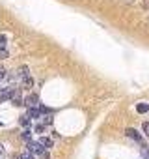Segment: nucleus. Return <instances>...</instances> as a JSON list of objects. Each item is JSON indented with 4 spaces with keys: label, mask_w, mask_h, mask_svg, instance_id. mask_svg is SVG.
Returning a JSON list of instances; mask_svg holds the SVG:
<instances>
[{
    "label": "nucleus",
    "mask_w": 149,
    "mask_h": 159,
    "mask_svg": "<svg viewBox=\"0 0 149 159\" xmlns=\"http://www.w3.org/2000/svg\"><path fill=\"white\" fill-rule=\"evenodd\" d=\"M28 150H30L32 153H37L39 159H49V152L45 150V146H43L41 142H30V144H28Z\"/></svg>",
    "instance_id": "f257e3e1"
},
{
    "label": "nucleus",
    "mask_w": 149,
    "mask_h": 159,
    "mask_svg": "<svg viewBox=\"0 0 149 159\" xmlns=\"http://www.w3.org/2000/svg\"><path fill=\"white\" fill-rule=\"evenodd\" d=\"M21 159H36V157H34V153L28 150V152H23V153H21Z\"/></svg>",
    "instance_id": "9d476101"
},
{
    "label": "nucleus",
    "mask_w": 149,
    "mask_h": 159,
    "mask_svg": "<svg viewBox=\"0 0 149 159\" xmlns=\"http://www.w3.org/2000/svg\"><path fill=\"white\" fill-rule=\"evenodd\" d=\"M4 47H6V38L0 36V49H4Z\"/></svg>",
    "instance_id": "4468645a"
},
{
    "label": "nucleus",
    "mask_w": 149,
    "mask_h": 159,
    "mask_svg": "<svg viewBox=\"0 0 149 159\" xmlns=\"http://www.w3.org/2000/svg\"><path fill=\"white\" fill-rule=\"evenodd\" d=\"M142 155H143V159H149V150L143 148V150H142Z\"/></svg>",
    "instance_id": "2eb2a0df"
},
{
    "label": "nucleus",
    "mask_w": 149,
    "mask_h": 159,
    "mask_svg": "<svg viewBox=\"0 0 149 159\" xmlns=\"http://www.w3.org/2000/svg\"><path fill=\"white\" fill-rule=\"evenodd\" d=\"M11 101H13V105H17V107H19V105H24V99H23L17 92H15V96L11 98Z\"/></svg>",
    "instance_id": "0eeeda50"
},
{
    "label": "nucleus",
    "mask_w": 149,
    "mask_h": 159,
    "mask_svg": "<svg viewBox=\"0 0 149 159\" xmlns=\"http://www.w3.org/2000/svg\"><path fill=\"white\" fill-rule=\"evenodd\" d=\"M136 109H138V112H147V111H149V105H147V103H140Z\"/></svg>",
    "instance_id": "1a4fd4ad"
},
{
    "label": "nucleus",
    "mask_w": 149,
    "mask_h": 159,
    "mask_svg": "<svg viewBox=\"0 0 149 159\" xmlns=\"http://www.w3.org/2000/svg\"><path fill=\"white\" fill-rule=\"evenodd\" d=\"M2 152H4V150H2V146H0V153H2Z\"/></svg>",
    "instance_id": "a211bd4d"
},
{
    "label": "nucleus",
    "mask_w": 149,
    "mask_h": 159,
    "mask_svg": "<svg viewBox=\"0 0 149 159\" xmlns=\"http://www.w3.org/2000/svg\"><path fill=\"white\" fill-rule=\"evenodd\" d=\"M23 139H24V140H30V131H24V133H23Z\"/></svg>",
    "instance_id": "dca6fc26"
},
{
    "label": "nucleus",
    "mask_w": 149,
    "mask_h": 159,
    "mask_svg": "<svg viewBox=\"0 0 149 159\" xmlns=\"http://www.w3.org/2000/svg\"><path fill=\"white\" fill-rule=\"evenodd\" d=\"M142 129H143V133H145V135L149 137V122H145V124L142 125Z\"/></svg>",
    "instance_id": "ddd939ff"
},
{
    "label": "nucleus",
    "mask_w": 149,
    "mask_h": 159,
    "mask_svg": "<svg viewBox=\"0 0 149 159\" xmlns=\"http://www.w3.org/2000/svg\"><path fill=\"white\" fill-rule=\"evenodd\" d=\"M127 137H130V139H134V140L142 142V137H140V135H138V131H134V129H127Z\"/></svg>",
    "instance_id": "423d86ee"
},
{
    "label": "nucleus",
    "mask_w": 149,
    "mask_h": 159,
    "mask_svg": "<svg viewBox=\"0 0 149 159\" xmlns=\"http://www.w3.org/2000/svg\"><path fill=\"white\" fill-rule=\"evenodd\" d=\"M24 105H26V107H37V105H39V98L32 94V96H28V98H26Z\"/></svg>",
    "instance_id": "20e7f679"
},
{
    "label": "nucleus",
    "mask_w": 149,
    "mask_h": 159,
    "mask_svg": "<svg viewBox=\"0 0 149 159\" xmlns=\"http://www.w3.org/2000/svg\"><path fill=\"white\" fill-rule=\"evenodd\" d=\"M8 56V52L4 51V49H0V60H2V58H6Z\"/></svg>",
    "instance_id": "f3484780"
},
{
    "label": "nucleus",
    "mask_w": 149,
    "mask_h": 159,
    "mask_svg": "<svg viewBox=\"0 0 149 159\" xmlns=\"http://www.w3.org/2000/svg\"><path fill=\"white\" fill-rule=\"evenodd\" d=\"M6 77H8V71H6V69H2V67H0V81H4Z\"/></svg>",
    "instance_id": "f8f14e48"
},
{
    "label": "nucleus",
    "mask_w": 149,
    "mask_h": 159,
    "mask_svg": "<svg viewBox=\"0 0 149 159\" xmlns=\"http://www.w3.org/2000/svg\"><path fill=\"white\" fill-rule=\"evenodd\" d=\"M21 77H23V81H24L26 86H32V79H30V75H28V67H26V66L21 67Z\"/></svg>",
    "instance_id": "7ed1b4c3"
},
{
    "label": "nucleus",
    "mask_w": 149,
    "mask_h": 159,
    "mask_svg": "<svg viewBox=\"0 0 149 159\" xmlns=\"http://www.w3.org/2000/svg\"><path fill=\"white\" fill-rule=\"evenodd\" d=\"M39 114H41V109H37V107H30V111H28V116L30 118H39Z\"/></svg>",
    "instance_id": "39448f33"
},
{
    "label": "nucleus",
    "mask_w": 149,
    "mask_h": 159,
    "mask_svg": "<svg viewBox=\"0 0 149 159\" xmlns=\"http://www.w3.org/2000/svg\"><path fill=\"white\" fill-rule=\"evenodd\" d=\"M21 124H23L24 127H28V125H30V116H28V114H26V116H23V118H21Z\"/></svg>",
    "instance_id": "9b49d317"
},
{
    "label": "nucleus",
    "mask_w": 149,
    "mask_h": 159,
    "mask_svg": "<svg viewBox=\"0 0 149 159\" xmlns=\"http://www.w3.org/2000/svg\"><path fill=\"white\" fill-rule=\"evenodd\" d=\"M15 88L13 86H8V88H4V90H0V101H8V99H11L13 96H15Z\"/></svg>",
    "instance_id": "f03ea898"
},
{
    "label": "nucleus",
    "mask_w": 149,
    "mask_h": 159,
    "mask_svg": "<svg viewBox=\"0 0 149 159\" xmlns=\"http://www.w3.org/2000/svg\"><path fill=\"white\" fill-rule=\"evenodd\" d=\"M39 142H41V144H43V146H45V148H50V146H52V140H50V139H49V137H43V139H41V140H39Z\"/></svg>",
    "instance_id": "6e6552de"
}]
</instances>
